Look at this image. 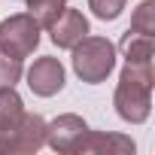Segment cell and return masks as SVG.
I'll use <instances>...</instances> for the list:
<instances>
[{"mask_svg":"<svg viewBox=\"0 0 155 155\" xmlns=\"http://www.w3.org/2000/svg\"><path fill=\"white\" fill-rule=\"evenodd\" d=\"M152 64H131L125 61L122 67V76H119V85H116V113L131 122V125H140L149 119L152 113Z\"/></svg>","mask_w":155,"mask_h":155,"instance_id":"6da1fadb","label":"cell"},{"mask_svg":"<svg viewBox=\"0 0 155 155\" xmlns=\"http://www.w3.org/2000/svg\"><path fill=\"white\" fill-rule=\"evenodd\" d=\"M116 67V46L107 37H82L79 43L73 46V70L82 82L97 85L104 82L107 76Z\"/></svg>","mask_w":155,"mask_h":155,"instance_id":"7a4b0ae2","label":"cell"},{"mask_svg":"<svg viewBox=\"0 0 155 155\" xmlns=\"http://www.w3.org/2000/svg\"><path fill=\"white\" fill-rule=\"evenodd\" d=\"M37 46H40V25L28 12H18L0 21V52L25 61L28 55H34Z\"/></svg>","mask_w":155,"mask_h":155,"instance_id":"3957f363","label":"cell"},{"mask_svg":"<svg viewBox=\"0 0 155 155\" xmlns=\"http://www.w3.org/2000/svg\"><path fill=\"white\" fill-rule=\"evenodd\" d=\"M43 143H46V122L37 113H25L21 125L6 137L0 152L3 155H28V152H37Z\"/></svg>","mask_w":155,"mask_h":155,"instance_id":"277c9868","label":"cell"},{"mask_svg":"<svg viewBox=\"0 0 155 155\" xmlns=\"http://www.w3.org/2000/svg\"><path fill=\"white\" fill-rule=\"evenodd\" d=\"M28 88L34 94H40V97L58 94L64 88V67H61V61L52 58V55L37 58L31 64V70H28Z\"/></svg>","mask_w":155,"mask_h":155,"instance_id":"5b68a950","label":"cell"},{"mask_svg":"<svg viewBox=\"0 0 155 155\" xmlns=\"http://www.w3.org/2000/svg\"><path fill=\"white\" fill-rule=\"evenodd\" d=\"M85 131H88V125H85L79 116L64 113V116H58L52 125H46V143H49L55 152H73V146L85 137Z\"/></svg>","mask_w":155,"mask_h":155,"instance_id":"8992f818","label":"cell"},{"mask_svg":"<svg viewBox=\"0 0 155 155\" xmlns=\"http://www.w3.org/2000/svg\"><path fill=\"white\" fill-rule=\"evenodd\" d=\"M49 34H52V43L58 49H73L85 34H88V18L79 12V9H67L49 25Z\"/></svg>","mask_w":155,"mask_h":155,"instance_id":"52a82bcc","label":"cell"},{"mask_svg":"<svg viewBox=\"0 0 155 155\" xmlns=\"http://www.w3.org/2000/svg\"><path fill=\"white\" fill-rule=\"evenodd\" d=\"M73 152L88 155V152H101V155H131L134 152V140L125 134H107V131H85V137L73 146Z\"/></svg>","mask_w":155,"mask_h":155,"instance_id":"ba28073f","label":"cell"},{"mask_svg":"<svg viewBox=\"0 0 155 155\" xmlns=\"http://www.w3.org/2000/svg\"><path fill=\"white\" fill-rule=\"evenodd\" d=\"M21 119H25V104L15 85H0V149H3L6 137L21 125Z\"/></svg>","mask_w":155,"mask_h":155,"instance_id":"9c48e42d","label":"cell"},{"mask_svg":"<svg viewBox=\"0 0 155 155\" xmlns=\"http://www.w3.org/2000/svg\"><path fill=\"white\" fill-rule=\"evenodd\" d=\"M152 37L149 34H134L128 31L122 37V52H125V61L131 64H152Z\"/></svg>","mask_w":155,"mask_h":155,"instance_id":"30bf717a","label":"cell"},{"mask_svg":"<svg viewBox=\"0 0 155 155\" xmlns=\"http://www.w3.org/2000/svg\"><path fill=\"white\" fill-rule=\"evenodd\" d=\"M67 6V0H28V15L40 25V28H49Z\"/></svg>","mask_w":155,"mask_h":155,"instance_id":"8fae6325","label":"cell"},{"mask_svg":"<svg viewBox=\"0 0 155 155\" xmlns=\"http://www.w3.org/2000/svg\"><path fill=\"white\" fill-rule=\"evenodd\" d=\"M128 31H134V34H149V37L155 34V0H143V3L134 9Z\"/></svg>","mask_w":155,"mask_h":155,"instance_id":"7c38bea8","label":"cell"},{"mask_svg":"<svg viewBox=\"0 0 155 155\" xmlns=\"http://www.w3.org/2000/svg\"><path fill=\"white\" fill-rule=\"evenodd\" d=\"M125 3H128V0H88V9H91L101 21H113V18L122 15Z\"/></svg>","mask_w":155,"mask_h":155,"instance_id":"4fadbf2b","label":"cell"},{"mask_svg":"<svg viewBox=\"0 0 155 155\" xmlns=\"http://www.w3.org/2000/svg\"><path fill=\"white\" fill-rule=\"evenodd\" d=\"M21 79V61L0 52V85H15Z\"/></svg>","mask_w":155,"mask_h":155,"instance_id":"5bb4252c","label":"cell"}]
</instances>
